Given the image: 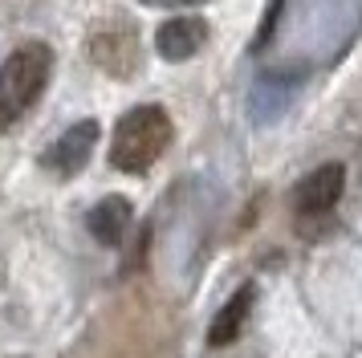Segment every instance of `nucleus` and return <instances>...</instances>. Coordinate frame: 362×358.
I'll list each match as a JSON object with an SVG mask.
<instances>
[{
    "label": "nucleus",
    "mask_w": 362,
    "mask_h": 358,
    "mask_svg": "<svg viewBox=\"0 0 362 358\" xmlns=\"http://www.w3.org/2000/svg\"><path fill=\"white\" fill-rule=\"evenodd\" d=\"M131 220H134L131 204H127L122 195H106L102 204L90 208L86 228H90V236H94L98 244H122V236L131 232Z\"/></svg>",
    "instance_id": "6"
},
{
    "label": "nucleus",
    "mask_w": 362,
    "mask_h": 358,
    "mask_svg": "<svg viewBox=\"0 0 362 358\" xmlns=\"http://www.w3.org/2000/svg\"><path fill=\"white\" fill-rule=\"evenodd\" d=\"M342 187H346V167L342 163H322L317 171H310L297 183L293 192L297 216H326V212H334V204L342 200Z\"/></svg>",
    "instance_id": "5"
},
{
    "label": "nucleus",
    "mask_w": 362,
    "mask_h": 358,
    "mask_svg": "<svg viewBox=\"0 0 362 358\" xmlns=\"http://www.w3.org/2000/svg\"><path fill=\"white\" fill-rule=\"evenodd\" d=\"M155 45L163 53L167 62H187V57H196V49L204 45V21L196 16H175V21H167L159 25L155 33Z\"/></svg>",
    "instance_id": "7"
},
{
    "label": "nucleus",
    "mask_w": 362,
    "mask_h": 358,
    "mask_svg": "<svg viewBox=\"0 0 362 358\" xmlns=\"http://www.w3.org/2000/svg\"><path fill=\"white\" fill-rule=\"evenodd\" d=\"M252 297H257V289H252V285H240V289L228 297V306L216 313L212 330H208V342H212V346H228V342H236V334H240V330H245V322H248Z\"/></svg>",
    "instance_id": "8"
},
{
    "label": "nucleus",
    "mask_w": 362,
    "mask_h": 358,
    "mask_svg": "<svg viewBox=\"0 0 362 358\" xmlns=\"http://www.w3.org/2000/svg\"><path fill=\"white\" fill-rule=\"evenodd\" d=\"M49 65H53V53L41 41L21 45L0 65V130H8L13 122H21L29 114V106L41 98L45 81H49Z\"/></svg>",
    "instance_id": "2"
},
{
    "label": "nucleus",
    "mask_w": 362,
    "mask_h": 358,
    "mask_svg": "<svg viewBox=\"0 0 362 358\" xmlns=\"http://www.w3.org/2000/svg\"><path fill=\"white\" fill-rule=\"evenodd\" d=\"M167 143H171V118H167L163 106H134L115 127L110 163L118 171H127V175H139L151 163H159Z\"/></svg>",
    "instance_id": "1"
},
{
    "label": "nucleus",
    "mask_w": 362,
    "mask_h": 358,
    "mask_svg": "<svg viewBox=\"0 0 362 358\" xmlns=\"http://www.w3.org/2000/svg\"><path fill=\"white\" fill-rule=\"evenodd\" d=\"M90 57L106 74H118V78L134 74V65H139V41H134L131 25H106L102 21L98 29H94V37H90Z\"/></svg>",
    "instance_id": "3"
},
{
    "label": "nucleus",
    "mask_w": 362,
    "mask_h": 358,
    "mask_svg": "<svg viewBox=\"0 0 362 358\" xmlns=\"http://www.w3.org/2000/svg\"><path fill=\"white\" fill-rule=\"evenodd\" d=\"M94 146H98V122H94V118H82V122H74V127L45 151V167L62 179L78 175L86 163H90Z\"/></svg>",
    "instance_id": "4"
}]
</instances>
